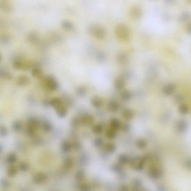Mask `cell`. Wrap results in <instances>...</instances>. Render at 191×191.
Returning a JSON list of instances; mask_svg holds the SVG:
<instances>
[{"mask_svg":"<svg viewBox=\"0 0 191 191\" xmlns=\"http://www.w3.org/2000/svg\"><path fill=\"white\" fill-rule=\"evenodd\" d=\"M0 77L8 80L12 78V74L10 72L4 69H0Z\"/></svg>","mask_w":191,"mask_h":191,"instance_id":"obj_23","label":"cell"},{"mask_svg":"<svg viewBox=\"0 0 191 191\" xmlns=\"http://www.w3.org/2000/svg\"><path fill=\"white\" fill-rule=\"evenodd\" d=\"M80 123L86 125L90 126L93 124L94 122V118L93 116L90 115H85L82 116L80 119Z\"/></svg>","mask_w":191,"mask_h":191,"instance_id":"obj_10","label":"cell"},{"mask_svg":"<svg viewBox=\"0 0 191 191\" xmlns=\"http://www.w3.org/2000/svg\"><path fill=\"white\" fill-rule=\"evenodd\" d=\"M119 159L122 162H126L128 160V157L126 155H121L120 156Z\"/></svg>","mask_w":191,"mask_h":191,"instance_id":"obj_38","label":"cell"},{"mask_svg":"<svg viewBox=\"0 0 191 191\" xmlns=\"http://www.w3.org/2000/svg\"><path fill=\"white\" fill-rule=\"evenodd\" d=\"M175 129L178 133H183L186 132L188 128V124L184 120H180L175 124Z\"/></svg>","mask_w":191,"mask_h":191,"instance_id":"obj_6","label":"cell"},{"mask_svg":"<svg viewBox=\"0 0 191 191\" xmlns=\"http://www.w3.org/2000/svg\"><path fill=\"white\" fill-rule=\"evenodd\" d=\"M107 108L110 112L116 113L120 109L119 104L116 101H111L109 102L107 105Z\"/></svg>","mask_w":191,"mask_h":191,"instance_id":"obj_14","label":"cell"},{"mask_svg":"<svg viewBox=\"0 0 191 191\" xmlns=\"http://www.w3.org/2000/svg\"><path fill=\"white\" fill-rule=\"evenodd\" d=\"M187 30H188V33H190L191 31V25L190 24H189L188 25V26L187 27Z\"/></svg>","mask_w":191,"mask_h":191,"instance_id":"obj_39","label":"cell"},{"mask_svg":"<svg viewBox=\"0 0 191 191\" xmlns=\"http://www.w3.org/2000/svg\"><path fill=\"white\" fill-rule=\"evenodd\" d=\"M39 126L38 121L34 118L30 119L28 122V127L27 130V133L30 136H33Z\"/></svg>","mask_w":191,"mask_h":191,"instance_id":"obj_5","label":"cell"},{"mask_svg":"<svg viewBox=\"0 0 191 191\" xmlns=\"http://www.w3.org/2000/svg\"><path fill=\"white\" fill-rule=\"evenodd\" d=\"M142 14L141 7L137 5H135L130 8L129 11L130 17L133 19H138Z\"/></svg>","mask_w":191,"mask_h":191,"instance_id":"obj_4","label":"cell"},{"mask_svg":"<svg viewBox=\"0 0 191 191\" xmlns=\"http://www.w3.org/2000/svg\"><path fill=\"white\" fill-rule=\"evenodd\" d=\"M117 60L118 63L121 65H125L128 62L127 56L123 53H121L118 55Z\"/></svg>","mask_w":191,"mask_h":191,"instance_id":"obj_19","label":"cell"},{"mask_svg":"<svg viewBox=\"0 0 191 191\" xmlns=\"http://www.w3.org/2000/svg\"><path fill=\"white\" fill-rule=\"evenodd\" d=\"M13 6L7 1H0V11L10 13L13 11Z\"/></svg>","mask_w":191,"mask_h":191,"instance_id":"obj_7","label":"cell"},{"mask_svg":"<svg viewBox=\"0 0 191 191\" xmlns=\"http://www.w3.org/2000/svg\"><path fill=\"white\" fill-rule=\"evenodd\" d=\"M178 111L179 113L182 115H186L189 112V107L186 104H181L178 107Z\"/></svg>","mask_w":191,"mask_h":191,"instance_id":"obj_21","label":"cell"},{"mask_svg":"<svg viewBox=\"0 0 191 191\" xmlns=\"http://www.w3.org/2000/svg\"><path fill=\"white\" fill-rule=\"evenodd\" d=\"M88 32L90 35L99 39H102L106 36V30L103 27L97 24H92L88 26Z\"/></svg>","mask_w":191,"mask_h":191,"instance_id":"obj_1","label":"cell"},{"mask_svg":"<svg viewBox=\"0 0 191 191\" xmlns=\"http://www.w3.org/2000/svg\"><path fill=\"white\" fill-rule=\"evenodd\" d=\"M1 60H2V56H1V54H0V63H1Z\"/></svg>","mask_w":191,"mask_h":191,"instance_id":"obj_40","label":"cell"},{"mask_svg":"<svg viewBox=\"0 0 191 191\" xmlns=\"http://www.w3.org/2000/svg\"><path fill=\"white\" fill-rule=\"evenodd\" d=\"M54 108L55 109L57 114L59 117L64 118L67 115V111L66 107L63 104V102L56 106Z\"/></svg>","mask_w":191,"mask_h":191,"instance_id":"obj_8","label":"cell"},{"mask_svg":"<svg viewBox=\"0 0 191 191\" xmlns=\"http://www.w3.org/2000/svg\"><path fill=\"white\" fill-rule=\"evenodd\" d=\"M29 40L31 43H35L37 41L38 39V36L37 34L35 32L31 33L29 36Z\"/></svg>","mask_w":191,"mask_h":191,"instance_id":"obj_28","label":"cell"},{"mask_svg":"<svg viewBox=\"0 0 191 191\" xmlns=\"http://www.w3.org/2000/svg\"><path fill=\"white\" fill-rule=\"evenodd\" d=\"M44 83L47 88L52 90H55L57 89L58 84L55 78L48 76L46 77L44 80Z\"/></svg>","mask_w":191,"mask_h":191,"instance_id":"obj_3","label":"cell"},{"mask_svg":"<svg viewBox=\"0 0 191 191\" xmlns=\"http://www.w3.org/2000/svg\"><path fill=\"white\" fill-rule=\"evenodd\" d=\"M96 58L97 60L100 62H103L106 59L105 55L102 52H98L96 55Z\"/></svg>","mask_w":191,"mask_h":191,"instance_id":"obj_31","label":"cell"},{"mask_svg":"<svg viewBox=\"0 0 191 191\" xmlns=\"http://www.w3.org/2000/svg\"><path fill=\"white\" fill-rule=\"evenodd\" d=\"M136 146L139 149H142L145 148L147 146V142L146 140L143 139H138L136 140Z\"/></svg>","mask_w":191,"mask_h":191,"instance_id":"obj_22","label":"cell"},{"mask_svg":"<svg viewBox=\"0 0 191 191\" xmlns=\"http://www.w3.org/2000/svg\"><path fill=\"white\" fill-rule=\"evenodd\" d=\"M42 130L45 131H49L52 129L51 125L48 122L45 121L41 124Z\"/></svg>","mask_w":191,"mask_h":191,"instance_id":"obj_30","label":"cell"},{"mask_svg":"<svg viewBox=\"0 0 191 191\" xmlns=\"http://www.w3.org/2000/svg\"><path fill=\"white\" fill-rule=\"evenodd\" d=\"M7 133V130L5 126L3 125L0 126V136H5Z\"/></svg>","mask_w":191,"mask_h":191,"instance_id":"obj_33","label":"cell"},{"mask_svg":"<svg viewBox=\"0 0 191 191\" xmlns=\"http://www.w3.org/2000/svg\"><path fill=\"white\" fill-rule=\"evenodd\" d=\"M176 88L175 85L174 83H169L164 86L163 88L164 94L166 96H170L175 92Z\"/></svg>","mask_w":191,"mask_h":191,"instance_id":"obj_9","label":"cell"},{"mask_svg":"<svg viewBox=\"0 0 191 191\" xmlns=\"http://www.w3.org/2000/svg\"><path fill=\"white\" fill-rule=\"evenodd\" d=\"M103 127L101 124H97L95 125L93 128V131L96 134H100L102 133L103 131Z\"/></svg>","mask_w":191,"mask_h":191,"instance_id":"obj_29","label":"cell"},{"mask_svg":"<svg viewBox=\"0 0 191 191\" xmlns=\"http://www.w3.org/2000/svg\"><path fill=\"white\" fill-rule=\"evenodd\" d=\"M105 148L108 152L113 153L116 150V146L113 143H108L105 145Z\"/></svg>","mask_w":191,"mask_h":191,"instance_id":"obj_24","label":"cell"},{"mask_svg":"<svg viewBox=\"0 0 191 191\" xmlns=\"http://www.w3.org/2000/svg\"><path fill=\"white\" fill-rule=\"evenodd\" d=\"M61 26L63 28L67 30H71L73 27V24L67 20H64L62 21Z\"/></svg>","mask_w":191,"mask_h":191,"instance_id":"obj_25","label":"cell"},{"mask_svg":"<svg viewBox=\"0 0 191 191\" xmlns=\"http://www.w3.org/2000/svg\"><path fill=\"white\" fill-rule=\"evenodd\" d=\"M94 143L96 146L97 147L101 146H102L103 143V141L101 138H97L94 140Z\"/></svg>","mask_w":191,"mask_h":191,"instance_id":"obj_35","label":"cell"},{"mask_svg":"<svg viewBox=\"0 0 191 191\" xmlns=\"http://www.w3.org/2000/svg\"><path fill=\"white\" fill-rule=\"evenodd\" d=\"M22 125L21 122H16L14 124L13 128L14 130L16 131H18L22 128Z\"/></svg>","mask_w":191,"mask_h":191,"instance_id":"obj_34","label":"cell"},{"mask_svg":"<svg viewBox=\"0 0 191 191\" xmlns=\"http://www.w3.org/2000/svg\"><path fill=\"white\" fill-rule=\"evenodd\" d=\"M190 16V14L189 12H185L180 15L178 19L179 21H181V22H184L188 19Z\"/></svg>","mask_w":191,"mask_h":191,"instance_id":"obj_27","label":"cell"},{"mask_svg":"<svg viewBox=\"0 0 191 191\" xmlns=\"http://www.w3.org/2000/svg\"><path fill=\"white\" fill-rule=\"evenodd\" d=\"M31 74L34 77L37 79H41L44 77L42 71L38 67H35L33 68Z\"/></svg>","mask_w":191,"mask_h":191,"instance_id":"obj_15","label":"cell"},{"mask_svg":"<svg viewBox=\"0 0 191 191\" xmlns=\"http://www.w3.org/2000/svg\"><path fill=\"white\" fill-rule=\"evenodd\" d=\"M62 147L65 152L69 151L71 149L70 143L66 140H64L62 143Z\"/></svg>","mask_w":191,"mask_h":191,"instance_id":"obj_26","label":"cell"},{"mask_svg":"<svg viewBox=\"0 0 191 191\" xmlns=\"http://www.w3.org/2000/svg\"><path fill=\"white\" fill-rule=\"evenodd\" d=\"M115 88L118 90L122 89L124 87L126 82L124 78L122 76L119 77L115 80L114 82Z\"/></svg>","mask_w":191,"mask_h":191,"instance_id":"obj_13","label":"cell"},{"mask_svg":"<svg viewBox=\"0 0 191 191\" xmlns=\"http://www.w3.org/2000/svg\"><path fill=\"white\" fill-rule=\"evenodd\" d=\"M184 100V97L183 95L178 94L175 97V100L178 103L183 102Z\"/></svg>","mask_w":191,"mask_h":191,"instance_id":"obj_36","label":"cell"},{"mask_svg":"<svg viewBox=\"0 0 191 191\" xmlns=\"http://www.w3.org/2000/svg\"><path fill=\"white\" fill-rule=\"evenodd\" d=\"M133 97V95L130 91L125 90L121 92V99L125 101L130 100Z\"/></svg>","mask_w":191,"mask_h":191,"instance_id":"obj_18","label":"cell"},{"mask_svg":"<svg viewBox=\"0 0 191 191\" xmlns=\"http://www.w3.org/2000/svg\"><path fill=\"white\" fill-rule=\"evenodd\" d=\"M106 136L110 139H114L117 137V131L110 127L107 130Z\"/></svg>","mask_w":191,"mask_h":191,"instance_id":"obj_20","label":"cell"},{"mask_svg":"<svg viewBox=\"0 0 191 191\" xmlns=\"http://www.w3.org/2000/svg\"><path fill=\"white\" fill-rule=\"evenodd\" d=\"M62 102L61 100L58 98H54L50 101V104L53 107H55L59 104Z\"/></svg>","mask_w":191,"mask_h":191,"instance_id":"obj_32","label":"cell"},{"mask_svg":"<svg viewBox=\"0 0 191 191\" xmlns=\"http://www.w3.org/2000/svg\"><path fill=\"white\" fill-rule=\"evenodd\" d=\"M91 103L93 106L97 107H102L103 105V101L102 99L97 96H94L91 99Z\"/></svg>","mask_w":191,"mask_h":191,"instance_id":"obj_17","label":"cell"},{"mask_svg":"<svg viewBox=\"0 0 191 191\" xmlns=\"http://www.w3.org/2000/svg\"><path fill=\"white\" fill-rule=\"evenodd\" d=\"M121 122L118 119L113 118L111 120L110 127L116 131L121 129Z\"/></svg>","mask_w":191,"mask_h":191,"instance_id":"obj_16","label":"cell"},{"mask_svg":"<svg viewBox=\"0 0 191 191\" xmlns=\"http://www.w3.org/2000/svg\"><path fill=\"white\" fill-rule=\"evenodd\" d=\"M115 34L119 40L121 41H127L130 37L129 31L128 28L124 24H120L116 27Z\"/></svg>","mask_w":191,"mask_h":191,"instance_id":"obj_2","label":"cell"},{"mask_svg":"<svg viewBox=\"0 0 191 191\" xmlns=\"http://www.w3.org/2000/svg\"><path fill=\"white\" fill-rule=\"evenodd\" d=\"M122 117L126 121L132 120L134 117V113L132 110L129 108H125L122 111Z\"/></svg>","mask_w":191,"mask_h":191,"instance_id":"obj_11","label":"cell"},{"mask_svg":"<svg viewBox=\"0 0 191 191\" xmlns=\"http://www.w3.org/2000/svg\"><path fill=\"white\" fill-rule=\"evenodd\" d=\"M124 132H128L130 129V126L128 123H125L121 125V128Z\"/></svg>","mask_w":191,"mask_h":191,"instance_id":"obj_37","label":"cell"},{"mask_svg":"<svg viewBox=\"0 0 191 191\" xmlns=\"http://www.w3.org/2000/svg\"><path fill=\"white\" fill-rule=\"evenodd\" d=\"M30 82V78L29 77L25 75H20L17 78V84L20 86H26L29 84Z\"/></svg>","mask_w":191,"mask_h":191,"instance_id":"obj_12","label":"cell"}]
</instances>
